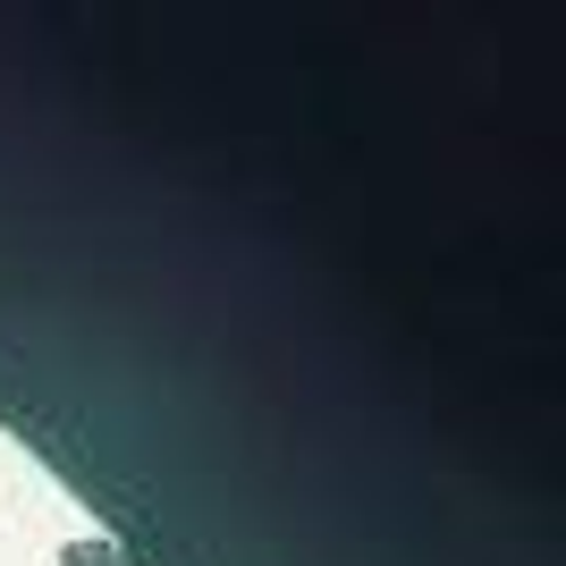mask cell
<instances>
[{"instance_id":"cell-1","label":"cell","mask_w":566,"mask_h":566,"mask_svg":"<svg viewBox=\"0 0 566 566\" xmlns=\"http://www.w3.org/2000/svg\"><path fill=\"white\" fill-rule=\"evenodd\" d=\"M60 566H118V542H94V533H85V542H60Z\"/></svg>"}]
</instances>
